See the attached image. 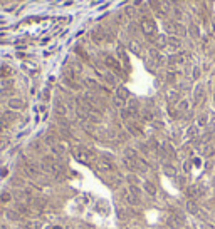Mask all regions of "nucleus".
I'll return each mask as SVG.
<instances>
[{"mask_svg":"<svg viewBox=\"0 0 215 229\" xmlns=\"http://www.w3.org/2000/svg\"><path fill=\"white\" fill-rule=\"evenodd\" d=\"M42 169H44L45 172H49V174L59 176L61 171H62V166L59 164L57 161H54L52 157H45L44 161H42Z\"/></svg>","mask_w":215,"mask_h":229,"instance_id":"obj_1","label":"nucleus"},{"mask_svg":"<svg viewBox=\"0 0 215 229\" xmlns=\"http://www.w3.org/2000/svg\"><path fill=\"white\" fill-rule=\"evenodd\" d=\"M74 157L77 159V161L84 162V164H88V162H91V152H88V150H82V149H77L72 152Z\"/></svg>","mask_w":215,"mask_h":229,"instance_id":"obj_2","label":"nucleus"},{"mask_svg":"<svg viewBox=\"0 0 215 229\" xmlns=\"http://www.w3.org/2000/svg\"><path fill=\"white\" fill-rule=\"evenodd\" d=\"M123 199L126 201L128 204H131V206H138L139 204V197L135 196L131 191H124V192H123Z\"/></svg>","mask_w":215,"mask_h":229,"instance_id":"obj_3","label":"nucleus"},{"mask_svg":"<svg viewBox=\"0 0 215 229\" xmlns=\"http://www.w3.org/2000/svg\"><path fill=\"white\" fill-rule=\"evenodd\" d=\"M98 167L101 169V171H113L114 166H113V162L106 161V159H99V161H98Z\"/></svg>","mask_w":215,"mask_h":229,"instance_id":"obj_4","label":"nucleus"},{"mask_svg":"<svg viewBox=\"0 0 215 229\" xmlns=\"http://www.w3.org/2000/svg\"><path fill=\"white\" fill-rule=\"evenodd\" d=\"M186 211H188L190 214H198V206H197V202H195L193 199L186 202Z\"/></svg>","mask_w":215,"mask_h":229,"instance_id":"obj_5","label":"nucleus"},{"mask_svg":"<svg viewBox=\"0 0 215 229\" xmlns=\"http://www.w3.org/2000/svg\"><path fill=\"white\" fill-rule=\"evenodd\" d=\"M143 189H145L149 196H156V187L153 186V182H145L143 184Z\"/></svg>","mask_w":215,"mask_h":229,"instance_id":"obj_6","label":"nucleus"},{"mask_svg":"<svg viewBox=\"0 0 215 229\" xmlns=\"http://www.w3.org/2000/svg\"><path fill=\"white\" fill-rule=\"evenodd\" d=\"M186 196H188V197H197L198 196V187L190 186L188 189H186Z\"/></svg>","mask_w":215,"mask_h":229,"instance_id":"obj_7","label":"nucleus"},{"mask_svg":"<svg viewBox=\"0 0 215 229\" xmlns=\"http://www.w3.org/2000/svg\"><path fill=\"white\" fill-rule=\"evenodd\" d=\"M8 201H10V194H8L7 191L0 192V202H8Z\"/></svg>","mask_w":215,"mask_h":229,"instance_id":"obj_8","label":"nucleus"},{"mask_svg":"<svg viewBox=\"0 0 215 229\" xmlns=\"http://www.w3.org/2000/svg\"><path fill=\"white\" fill-rule=\"evenodd\" d=\"M25 172L30 176V177H34V176H37V169L35 167H32V166H27L25 167Z\"/></svg>","mask_w":215,"mask_h":229,"instance_id":"obj_9","label":"nucleus"},{"mask_svg":"<svg viewBox=\"0 0 215 229\" xmlns=\"http://www.w3.org/2000/svg\"><path fill=\"white\" fill-rule=\"evenodd\" d=\"M7 218L12 219V221H15V219H18L20 216H18L17 212H14V211H7Z\"/></svg>","mask_w":215,"mask_h":229,"instance_id":"obj_10","label":"nucleus"},{"mask_svg":"<svg viewBox=\"0 0 215 229\" xmlns=\"http://www.w3.org/2000/svg\"><path fill=\"white\" fill-rule=\"evenodd\" d=\"M165 172H166V174H170V176H175V171H173L171 167H166V169H165Z\"/></svg>","mask_w":215,"mask_h":229,"instance_id":"obj_11","label":"nucleus"},{"mask_svg":"<svg viewBox=\"0 0 215 229\" xmlns=\"http://www.w3.org/2000/svg\"><path fill=\"white\" fill-rule=\"evenodd\" d=\"M7 172H8V171H7V169H5V167H4V169H2V171H0V176H2V177H4V176L7 174Z\"/></svg>","mask_w":215,"mask_h":229,"instance_id":"obj_12","label":"nucleus"},{"mask_svg":"<svg viewBox=\"0 0 215 229\" xmlns=\"http://www.w3.org/2000/svg\"><path fill=\"white\" fill-rule=\"evenodd\" d=\"M51 229H62L61 226H51Z\"/></svg>","mask_w":215,"mask_h":229,"instance_id":"obj_13","label":"nucleus"},{"mask_svg":"<svg viewBox=\"0 0 215 229\" xmlns=\"http://www.w3.org/2000/svg\"><path fill=\"white\" fill-rule=\"evenodd\" d=\"M5 146V142H4V140H2V139H0V149H2V147H4Z\"/></svg>","mask_w":215,"mask_h":229,"instance_id":"obj_14","label":"nucleus"}]
</instances>
